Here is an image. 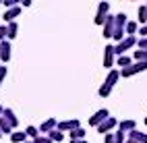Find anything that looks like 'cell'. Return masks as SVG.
<instances>
[{"label":"cell","instance_id":"6da1fadb","mask_svg":"<svg viewBox=\"0 0 147 143\" xmlns=\"http://www.w3.org/2000/svg\"><path fill=\"white\" fill-rule=\"evenodd\" d=\"M133 46H137V37L135 35H126L120 44H116V56H124L126 50H131Z\"/></svg>","mask_w":147,"mask_h":143},{"label":"cell","instance_id":"7a4b0ae2","mask_svg":"<svg viewBox=\"0 0 147 143\" xmlns=\"http://www.w3.org/2000/svg\"><path fill=\"white\" fill-rule=\"evenodd\" d=\"M114 58H116V46L112 44H108L104 48V66L108 71H112V66H114Z\"/></svg>","mask_w":147,"mask_h":143},{"label":"cell","instance_id":"3957f363","mask_svg":"<svg viewBox=\"0 0 147 143\" xmlns=\"http://www.w3.org/2000/svg\"><path fill=\"white\" fill-rule=\"evenodd\" d=\"M60 133H71L75 129H81V120L79 118H71V120H62V122H58V127H56Z\"/></svg>","mask_w":147,"mask_h":143},{"label":"cell","instance_id":"277c9868","mask_svg":"<svg viewBox=\"0 0 147 143\" xmlns=\"http://www.w3.org/2000/svg\"><path fill=\"white\" fill-rule=\"evenodd\" d=\"M106 118H110V112H108L106 108L97 110V112L93 114V116L89 118V127H95V129H97V127H100V125H102V122H104Z\"/></svg>","mask_w":147,"mask_h":143},{"label":"cell","instance_id":"5b68a950","mask_svg":"<svg viewBox=\"0 0 147 143\" xmlns=\"http://www.w3.org/2000/svg\"><path fill=\"white\" fill-rule=\"evenodd\" d=\"M114 27H116V17L114 15H108L106 17V23H104V37H108V40H110V37L114 35Z\"/></svg>","mask_w":147,"mask_h":143},{"label":"cell","instance_id":"8992f818","mask_svg":"<svg viewBox=\"0 0 147 143\" xmlns=\"http://www.w3.org/2000/svg\"><path fill=\"white\" fill-rule=\"evenodd\" d=\"M116 127H118V120H116L114 116H110V118H106L102 125L97 127V133H106V135H108V133H112Z\"/></svg>","mask_w":147,"mask_h":143},{"label":"cell","instance_id":"52a82bcc","mask_svg":"<svg viewBox=\"0 0 147 143\" xmlns=\"http://www.w3.org/2000/svg\"><path fill=\"white\" fill-rule=\"evenodd\" d=\"M8 60H11V42H0V62L6 64Z\"/></svg>","mask_w":147,"mask_h":143},{"label":"cell","instance_id":"ba28073f","mask_svg":"<svg viewBox=\"0 0 147 143\" xmlns=\"http://www.w3.org/2000/svg\"><path fill=\"white\" fill-rule=\"evenodd\" d=\"M21 15V6H15V8H8V11L4 13V23L8 25V23H13V21H17V17Z\"/></svg>","mask_w":147,"mask_h":143},{"label":"cell","instance_id":"9c48e42d","mask_svg":"<svg viewBox=\"0 0 147 143\" xmlns=\"http://www.w3.org/2000/svg\"><path fill=\"white\" fill-rule=\"evenodd\" d=\"M2 116H4L8 122H11V127H13V129H17V127H19V118H17V114H15V110H13V108H4Z\"/></svg>","mask_w":147,"mask_h":143},{"label":"cell","instance_id":"30bf717a","mask_svg":"<svg viewBox=\"0 0 147 143\" xmlns=\"http://www.w3.org/2000/svg\"><path fill=\"white\" fill-rule=\"evenodd\" d=\"M58 127V122H56V118H48V120H44L42 125H40V133H50V131H54Z\"/></svg>","mask_w":147,"mask_h":143},{"label":"cell","instance_id":"8fae6325","mask_svg":"<svg viewBox=\"0 0 147 143\" xmlns=\"http://www.w3.org/2000/svg\"><path fill=\"white\" fill-rule=\"evenodd\" d=\"M135 129H137V122L131 120V118H126V120H120V122H118V131H122V133H131V131H135Z\"/></svg>","mask_w":147,"mask_h":143},{"label":"cell","instance_id":"7c38bea8","mask_svg":"<svg viewBox=\"0 0 147 143\" xmlns=\"http://www.w3.org/2000/svg\"><path fill=\"white\" fill-rule=\"evenodd\" d=\"M118 79H120V71H116V69H112V71H108V77H106V85H110V87H114L116 83H118Z\"/></svg>","mask_w":147,"mask_h":143},{"label":"cell","instance_id":"4fadbf2b","mask_svg":"<svg viewBox=\"0 0 147 143\" xmlns=\"http://www.w3.org/2000/svg\"><path fill=\"white\" fill-rule=\"evenodd\" d=\"M129 139H135V141H139V143H147V133H141V131H131L129 133Z\"/></svg>","mask_w":147,"mask_h":143},{"label":"cell","instance_id":"5bb4252c","mask_svg":"<svg viewBox=\"0 0 147 143\" xmlns=\"http://www.w3.org/2000/svg\"><path fill=\"white\" fill-rule=\"evenodd\" d=\"M0 131H2V135H4V133H6V135H13V127H11V122H8L4 116H0Z\"/></svg>","mask_w":147,"mask_h":143},{"label":"cell","instance_id":"9a60e30c","mask_svg":"<svg viewBox=\"0 0 147 143\" xmlns=\"http://www.w3.org/2000/svg\"><path fill=\"white\" fill-rule=\"evenodd\" d=\"M6 29H8V42H11V40H15V37H17V33H19V25H17V21L8 23V25H6Z\"/></svg>","mask_w":147,"mask_h":143},{"label":"cell","instance_id":"2e32d148","mask_svg":"<svg viewBox=\"0 0 147 143\" xmlns=\"http://www.w3.org/2000/svg\"><path fill=\"white\" fill-rule=\"evenodd\" d=\"M124 37H126V31L122 29V27H114V35H112V40H114L116 44H120Z\"/></svg>","mask_w":147,"mask_h":143},{"label":"cell","instance_id":"e0dca14e","mask_svg":"<svg viewBox=\"0 0 147 143\" xmlns=\"http://www.w3.org/2000/svg\"><path fill=\"white\" fill-rule=\"evenodd\" d=\"M124 31H126V35H135L137 31H139V23H137V21H129L126 27H124Z\"/></svg>","mask_w":147,"mask_h":143},{"label":"cell","instance_id":"ac0fdd59","mask_svg":"<svg viewBox=\"0 0 147 143\" xmlns=\"http://www.w3.org/2000/svg\"><path fill=\"white\" fill-rule=\"evenodd\" d=\"M133 64V58L131 56H118V60H116V66H122V69H126V66H131Z\"/></svg>","mask_w":147,"mask_h":143},{"label":"cell","instance_id":"d6986e66","mask_svg":"<svg viewBox=\"0 0 147 143\" xmlns=\"http://www.w3.org/2000/svg\"><path fill=\"white\" fill-rule=\"evenodd\" d=\"M11 141H13V143H25V141H27V133H21V131L13 133V135H11Z\"/></svg>","mask_w":147,"mask_h":143},{"label":"cell","instance_id":"ffe728a7","mask_svg":"<svg viewBox=\"0 0 147 143\" xmlns=\"http://www.w3.org/2000/svg\"><path fill=\"white\" fill-rule=\"evenodd\" d=\"M137 15H139V23L147 25V4H141L139 11H137Z\"/></svg>","mask_w":147,"mask_h":143},{"label":"cell","instance_id":"44dd1931","mask_svg":"<svg viewBox=\"0 0 147 143\" xmlns=\"http://www.w3.org/2000/svg\"><path fill=\"white\" fill-rule=\"evenodd\" d=\"M68 137H71V141H77V139H85V129H75L68 133Z\"/></svg>","mask_w":147,"mask_h":143},{"label":"cell","instance_id":"7402d4cb","mask_svg":"<svg viewBox=\"0 0 147 143\" xmlns=\"http://www.w3.org/2000/svg\"><path fill=\"white\" fill-rule=\"evenodd\" d=\"M133 58L135 62H147V50H135Z\"/></svg>","mask_w":147,"mask_h":143},{"label":"cell","instance_id":"603a6c76","mask_svg":"<svg viewBox=\"0 0 147 143\" xmlns=\"http://www.w3.org/2000/svg\"><path fill=\"white\" fill-rule=\"evenodd\" d=\"M110 93H112V87H110V85H106V83H102L100 89H97V95H100V98H108Z\"/></svg>","mask_w":147,"mask_h":143},{"label":"cell","instance_id":"cb8c5ba5","mask_svg":"<svg viewBox=\"0 0 147 143\" xmlns=\"http://www.w3.org/2000/svg\"><path fill=\"white\" fill-rule=\"evenodd\" d=\"M48 137H50L54 143H58V141H62V139H64V133H60L58 129H54V131H50V133H48Z\"/></svg>","mask_w":147,"mask_h":143},{"label":"cell","instance_id":"d4e9b609","mask_svg":"<svg viewBox=\"0 0 147 143\" xmlns=\"http://www.w3.org/2000/svg\"><path fill=\"white\" fill-rule=\"evenodd\" d=\"M126 23H129V19H126L124 13H118V15H116V27H122V29H124Z\"/></svg>","mask_w":147,"mask_h":143},{"label":"cell","instance_id":"484cf974","mask_svg":"<svg viewBox=\"0 0 147 143\" xmlns=\"http://www.w3.org/2000/svg\"><path fill=\"white\" fill-rule=\"evenodd\" d=\"M25 133H27V137H31V139H37V137H40V129H37V127H27Z\"/></svg>","mask_w":147,"mask_h":143},{"label":"cell","instance_id":"4316f807","mask_svg":"<svg viewBox=\"0 0 147 143\" xmlns=\"http://www.w3.org/2000/svg\"><path fill=\"white\" fill-rule=\"evenodd\" d=\"M114 143H126V133L116 131V133H114Z\"/></svg>","mask_w":147,"mask_h":143},{"label":"cell","instance_id":"83f0119b","mask_svg":"<svg viewBox=\"0 0 147 143\" xmlns=\"http://www.w3.org/2000/svg\"><path fill=\"white\" fill-rule=\"evenodd\" d=\"M97 13H102V15H110V4H108V2H100V6H97Z\"/></svg>","mask_w":147,"mask_h":143},{"label":"cell","instance_id":"f1b7e54d","mask_svg":"<svg viewBox=\"0 0 147 143\" xmlns=\"http://www.w3.org/2000/svg\"><path fill=\"white\" fill-rule=\"evenodd\" d=\"M106 17H108V15H102V13H97V15H95V19H93V23L104 27V23H106Z\"/></svg>","mask_w":147,"mask_h":143},{"label":"cell","instance_id":"f546056e","mask_svg":"<svg viewBox=\"0 0 147 143\" xmlns=\"http://www.w3.org/2000/svg\"><path fill=\"white\" fill-rule=\"evenodd\" d=\"M8 40V29L6 25H0V42H6Z\"/></svg>","mask_w":147,"mask_h":143},{"label":"cell","instance_id":"4dcf8cb0","mask_svg":"<svg viewBox=\"0 0 147 143\" xmlns=\"http://www.w3.org/2000/svg\"><path fill=\"white\" fill-rule=\"evenodd\" d=\"M33 143H54V141L48 137V135H40L37 139H33Z\"/></svg>","mask_w":147,"mask_h":143},{"label":"cell","instance_id":"1f68e13d","mask_svg":"<svg viewBox=\"0 0 147 143\" xmlns=\"http://www.w3.org/2000/svg\"><path fill=\"white\" fill-rule=\"evenodd\" d=\"M15 6H19L17 0H4V8H6V11H8V8H15Z\"/></svg>","mask_w":147,"mask_h":143},{"label":"cell","instance_id":"d6a6232c","mask_svg":"<svg viewBox=\"0 0 147 143\" xmlns=\"http://www.w3.org/2000/svg\"><path fill=\"white\" fill-rule=\"evenodd\" d=\"M137 46H139V50H147V37H141V40H137Z\"/></svg>","mask_w":147,"mask_h":143},{"label":"cell","instance_id":"836d02e7","mask_svg":"<svg viewBox=\"0 0 147 143\" xmlns=\"http://www.w3.org/2000/svg\"><path fill=\"white\" fill-rule=\"evenodd\" d=\"M104 143H114V133H108L104 137Z\"/></svg>","mask_w":147,"mask_h":143},{"label":"cell","instance_id":"e575fe53","mask_svg":"<svg viewBox=\"0 0 147 143\" xmlns=\"http://www.w3.org/2000/svg\"><path fill=\"white\" fill-rule=\"evenodd\" d=\"M4 77H6V66L2 64L0 66V81H4Z\"/></svg>","mask_w":147,"mask_h":143},{"label":"cell","instance_id":"d590c367","mask_svg":"<svg viewBox=\"0 0 147 143\" xmlns=\"http://www.w3.org/2000/svg\"><path fill=\"white\" fill-rule=\"evenodd\" d=\"M139 33H141V37H147V25H143V27H141Z\"/></svg>","mask_w":147,"mask_h":143},{"label":"cell","instance_id":"8d00e7d4","mask_svg":"<svg viewBox=\"0 0 147 143\" xmlns=\"http://www.w3.org/2000/svg\"><path fill=\"white\" fill-rule=\"evenodd\" d=\"M68 143H87L85 139H77V141H68Z\"/></svg>","mask_w":147,"mask_h":143},{"label":"cell","instance_id":"74e56055","mask_svg":"<svg viewBox=\"0 0 147 143\" xmlns=\"http://www.w3.org/2000/svg\"><path fill=\"white\" fill-rule=\"evenodd\" d=\"M126 143H139V141H135V139H129V137H126Z\"/></svg>","mask_w":147,"mask_h":143},{"label":"cell","instance_id":"f35d334b","mask_svg":"<svg viewBox=\"0 0 147 143\" xmlns=\"http://www.w3.org/2000/svg\"><path fill=\"white\" fill-rule=\"evenodd\" d=\"M2 112H4V108H2V106H0V116H2Z\"/></svg>","mask_w":147,"mask_h":143},{"label":"cell","instance_id":"ab89813d","mask_svg":"<svg viewBox=\"0 0 147 143\" xmlns=\"http://www.w3.org/2000/svg\"><path fill=\"white\" fill-rule=\"evenodd\" d=\"M25 143H33V141H25Z\"/></svg>","mask_w":147,"mask_h":143},{"label":"cell","instance_id":"60d3db41","mask_svg":"<svg viewBox=\"0 0 147 143\" xmlns=\"http://www.w3.org/2000/svg\"><path fill=\"white\" fill-rule=\"evenodd\" d=\"M145 125H147V116H145Z\"/></svg>","mask_w":147,"mask_h":143},{"label":"cell","instance_id":"b9f144b4","mask_svg":"<svg viewBox=\"0 0 147 143\" xmlns=\"http://www.w3.org/2000/svg\"><path fill=\"white\" fill-rule=\"evenodd\" d=\"M0 137H2V131H0Z\"/></svg>","mask_w":147,"mask_h":143},{"label":"cell","instance_id":"7bdbcfd3","mask_svg":"<svg viewBox=\"0 0 147 143\" xmlns=\"http://www.w3.org/2000/svg\"><path fill=\"white\" fill-rule=\"evenodd\" d=\"M0 85H2V81H0Z\"/></svg>","mask_w":147,"mask_h":143},{"label":"cell","instance_id":"ee69618b","mask_svg":"<svg viewBox=\"0 0 147 143\" xmlns=\"http://www.w3.org/2000/svg\"><path fill=\"white\" fill-rule=\"evenodd\" d=\"M0 66H2V62H0Z\"/></svg>","mask_w":147,"mask_h":143}]
</instances>
